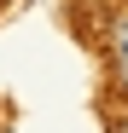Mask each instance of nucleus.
Segmentation results:
<instances>
[{
    "mask_svg": "<svg viewBox=\"0 0 128 133\" xmlns=\"http://www.w3.org/2000/svg\"><path fill=\"white\" fill-rule=\"evenodd\" d=\"M111 52H117V58H128V12H122V17H111Z\"/></svg>",
    "mask_w": 128,
    "mask_h": 133,
    "instance_id": "1",
    "label": "nucleus"
},
{
    "mask_svg": "<svg viewBox=\"0 0 128 133\" xmlns=\"http://www.w3.org/2000/svg\"><path fill=\"white\" fill-rule=\"evenodd\" d=\"M117 87L128 93V58H117Z\"/></svg>",
    "mask_w": 128,
    "mask_h": 133,
    "instance_id": "2",
    "label": "nucleus"
},
{
    "mask_svg": "<svg viewBox=\"0 0 128 133\" xmlns=\"http://www.w3.org/2000/svg\"><path fill=\"white\" fill-rule=\"evenodd\" d=\"M117 133H128V122H122V127H117Z\"/></svg>",
    "mask_w": 128,
    "mask_h": 133,
    "instance_id": "3",
    "label": "nucleus"
}]
</instances>
